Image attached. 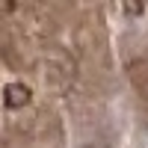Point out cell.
Listing matches in <instances>:
<instances>
[{
  "label": "cell",
  "instance_id": "cell-1",
  "mask_svg": "<svg viewBox=\"0 0 148 148\" xmlns=\"http://www.w3.org/2000/svg\"><path fill=\"white\" fill-rule=\"evenodd\" d=\"M3 101H6V107H24L30 101V89L21 83H9L6 92H3Z\"/></svg>",
  "mask_w": 148,
  "mask_h": 148
}]
</instances>
